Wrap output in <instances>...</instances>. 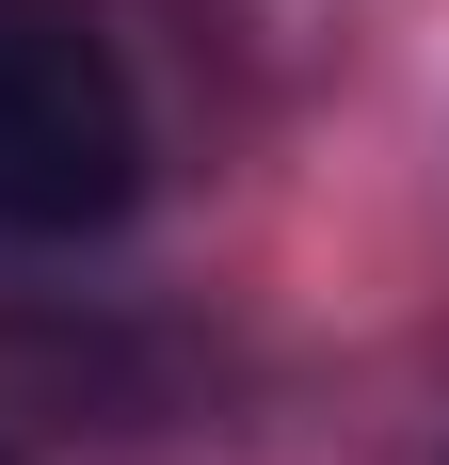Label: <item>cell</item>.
I'll list each match as a JSON object with an SVG mask.
<instances>
[{"instance_id": "1", "label": "cell", "mask_w": 449, "mask_h": 465, "mask_svg": "<svg viewBox=\"0 0 449 465\" xmlns=\"http://www.w3.org/2000/svg\"><path fill=\"white\" fill-rule=\"evenodd\" d=\"M145 209V81L96 0H0V257H65Z\"/></svg>"}]
</instances>
